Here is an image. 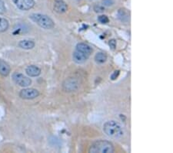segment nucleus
I'll use <instances>...</instances> for the list:
<instances>
[{"instance_id":"nucleus-11","label":"nucleus","mask_w":173,"mask_h":153,"mask_svg":"<svg viewBox=\"0 0 173 153\" xmlns=\"http://www.w3.org/2000/svg\"><path fill=\"white\" fill-rule=\"evenodd\" d=\"M26 72L29 77H37L41 74V70L38 67L30 65V66H28L26 67Z\"/></svg>"},{"instance_id":"nucleus-4","label":"nucleus","mask_w":173,"mask_h":153,"mask_svg":"<svg viewBox=\"0 0 173 153\" xmlns=\"http://www.w3.org/2000/svg\"><path fill=\"white\" fill-rule=\"evenodd\" d=\"M13 80L15 81L16 84L21 87H28L32 84V81L30 78H27L23 74L16 72L13 74Z\"/></svg>"},{"instance_id":"nucleus-10","label":"nucleus","mask_w":173,"mask_h":153,"mask_svg":"<svg viewBox=\"0 0 173 153\" xmlns=\"http://www.w3.org/2000/svg\"><path fill=\"white\" fill-rule=\"evenodd\" d=\"M76 50L79 52H82V53H85V54L90 56L92 53V49L90 46H88V44H84V43H80V44H78L76 46Z\"/></svg>"},{"instance_id":"nucleus-18","label":"nucleus","mask_w":173,"mask_h":153,"mask_svg":"<svg viewBox=\"0 0 173 153\" xmlns=\"http://www.w3.org/2000/svg\"><path fill=\"white\" fill-rule=\"evenodd\" d=\"M115 3L114 0H103V4L105 6H111Z\"/></svg>"},{"instance_id":"nucleus-14","label":"nucleus","mask_w":173,"mask_h":153,"mask_svg":"<svg viewBox=\"0 0 173 153\" xmlns=\"http://www.w3.org/2000/svg\"><path fill=\"white\" fill-rule=\"evenodd\" d=\"M95 60L97 63H103L107 60V56L104 53H96V56H95Z\"/></svg>"},{"instance_id":"nucleus-2","label":"nucleus","mask_w":173,"mask_h":153,"mask_svg":"<svg viewBox=\"0 0 173 153\" xmlns=\"http://www.w3.org/2000/svg\"><path fill=\"white\" fill-rule=\"evenodd\" d=\"M88 151L91 153H112L114 151V146L110 142L100 140L94 142L90 146Z\"/></svg>"},{"instance_id":"nucleus-16","label":"nucleus","mask_w":173,"mask_h":153,"mask_svg":"<svg viewBox=\"0 0 173 153\" xmlns=\"http://www.w3.org/2000/svg\"><path fill=\"white\" fill-rule=\"evenodd\" d=\"M99 21L101 23H103V24H106V23H109V20L107 16H105V15H103V16H100L98 18Z\"/></svg>"},{"instance_id":"nucleus-5","label":"nucleus","mask_w":173,"mask_h":153,"mask_svg":"<svg viewBox=\"0 0 173 153\" xmlns=\"http://www.w3.org/2000/svg\"><path fill=\"white\" fill-rule=\"evenodd\" d=\"M39 95V92L36 90V89L33 88H26L23 89L19 93V96L23 99H27V100H30V99H34L37 98Z\"/></svg>"},{"instance_id":"nucleus-12","label":"nucleus","mask_w":173,"mask_h":153,"mask_svg":"<svg viewBox=\"0 0 173 153\" xmlns=\"http://www.w3.org/2000/svg\"><path fill=\"white\" fill-rule=\"evenodd\" d=\"M10 73V67L4 60H0V74L4 77L8 76Z\"/></svg>"},{"instance_id":"nucleus-21","label":"nucleus","mask_w":173,"mask_h":153,"mask_svg":"<svg viewBox=\"0 0 173 153\" xmlns=\"http://www.w3.org/2000/svg\"><path fill=\"white\" fill-rule=\"evenodd\" d=\"M119 71H115V72L113 73V74H112V76H111V79L112 80H115L116 78H118V76H119Z\"/></svg>"},{"instance_id":"nucleus-13","label":"nucleus","mask_w":173,"mask_h":153,"mask_svg":"<svg viewBox=\"0 0 173 153\" xmlns=\"http://www.w3.org/2000/svg\"><path fill=\"white\" fill-rule=\"evenodd\" d=\"M19 47L24 50H30L35 47V43L30 40H24L19 43Z\"/></svg>"},{"instance_id":"nucleus-19","label":"nucleus","mask_w":173,"mask_h":153,"mask_svg":"<svg viewBox=\"0 0 173 153\" xmlns=\"http://www.w3.org/2000/svg\"><path fill=\"white\" fill-rule=\"evenodd\" d=\"M5 4H4V2L2 0H0V15L3 14L5 12Z\"/></svg>"},{"instance_id":"nucleus-9","label":"nucleus","mask_w":173,"mask_h":153,"mask_svg":"<svg viewBox=\"0 0 173 153\" xmlns=\"http://www.w3.org/2000/svg\"><path fill=\"white\" fill-rule=\"evenodd\" d=\"M63 87L66 91H72V90H75V89H77L78 83L75 79L71 78V79L66 80L65 81L64 84H63Z\"/></svg>"},{"instance_id":"nucleus-6","label":"nucleus","mask_w":173,"mask_h":153,"mask_svg":"<svg viewBox=\"0 0 173 153\" xmlns=\"http://www.w3.org/2000/svg\"><path fill=\"white\" fill-rule=\"evenodd\" d=\"M13 1L19 10L25 11L29 10L35 5L34 0H13Z\"/></svg>"},{"instance_id":"nucleus-1","label":"nucleus","mask_w":173,"mask_h":153,"mask_svg":"<svg viewBox=\"0 0 173 153\" xmlns=\"http://www.w3.org/2000/svg\"><path fill=\"white\" fill-rule=\"evenodd\" d=\"M103 131L108 136L113 139H119L124 135L123 128L119 122L109 121L103 125Z\"/></svg>"},{"instance_id":"nucleus-7","label":"nucleus","mask_w":173,"mask_h":153,"mask_svg":"<svg viewBox=\"0 0 173 153\" xmlns=\"http://www.w3.org/2000/svg\"><path fill=\"white\" fill-rule=\"evenodd\" d=\"M88 57H89L88 55L82 53V52L78 51V50H75L73 53V54H72L73 60L77 63H83L84 62H85L88 60Z\"/></svg>"},{"instance_id":"nucleus-20","label":"nucleus","mask_w":173,"mask_h":153,"mask_svg":"<svg viewBox=\"0 0 173 153\" xmlns=\"http://www.w3.org/2000/svg\"><path fill=\"white\" fill-rule=\"evenodd\" d=\"M109 44L112 50H115V47H116V41H115V40H109Z\"/></svg>"},{"instance_id":"nucleus-8","label":"nucleus","mask_w":173,"mask_h":153,"mask_svg":"<svg viewBox=\"0 0 173 153\" xmlns=\"http://www.w3.org/2000/svg\"><path fill=\"white\" fill-rule=\"evenodd\" d=\"M68 6L63 0H56L54 3V10L58 13H64L67 11Z\"/></svg>"},{"instance_id":"nucleus-15","label":"nucleus","mask_w":173,"mask_h":153,"mask_svg":"<svg viewBox=\"0 0 173 153\" xmlns=\"http://www.w3.org/2000/svg\"><path fill=\"white\" fill-rule=\"evenodd\" d=\"M9 28V22L5 18L0 17V33L5 32Z\"/></svg>"},{"instance_id":"nucleus-3","label":"nucleus","mask_w":173,"mask_h":153,"mask_svg":"<svg viewBox=\"0 0 173 153\" xmlns=\"http://www.w3.org/2000/svg\"><path fill=\"white\" fill-rule=\"evenodd\" d=\"M29 18L32 21L35 22V23H37L38 26H41L43 29H52L55 26L54 22L52 21V20L46 15L40 14V13H34V14L31 15Z\"/></svg>"},{"instance_id":"nucleus-17","label":"nucleus","mask_w":173,"mask_h":153,"mask_svg":"<svg viewBox=\"0 0 173 153\" xmlns=\"http://www.w3.org/2000/svg\"><path fill=\"white\" fill-rule=\"evenodd\" d=\"M94 10L96 13H103L105 11V8L104 6H100V5H96L94 6Z\"/></svg>"}]
</instances>
